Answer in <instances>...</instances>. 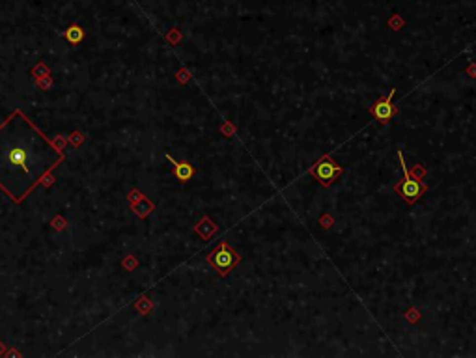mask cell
Here are the masks:
<instances>
[{
	"mask_svg": "<svg viewBox=\"0 0 476 358\" xmlns=\"http://www.w3.org/2000/svg\"><path fill=\"white\" fill-rule=\"evenodd\" d=\"M64 155L21 110L0 125V188L23 202Z\"/></svg>",
	"mask_w": 476,
	"mask_h": 358,
	"instance_id": "obj_1",
	"label": "cell"
},
{
	"mask_svg": "<svg viewBox=\"0 0 476 358\" xmlns=\"http://www.w3.org/2000/svg\"><path fill=\"white\" fill-rule=\"evenodd\" d=\"M398 159H400V164L401 168H403V179L394 187V190H396L407 204H415V202L420 200V196L424 194L426 190H428V187L422 185L418 179H415L411 176V172H409V168L405 166V162H403V153H401V151H398Z\"/></svg>",
	"mask_w": 476,
	"mask_h": 358,
	"instance_id": "obj_2",
	"label": "cell"
},
{
	"mask_svg": "<svg viewBox=\"0 0 476 358\" xmlns=\"http://www.w3.org/2000/svg\"><path fill=\"white\" fill-rule=\"evenodd\" d=\"M342 172H344V168H342L340 164H336L334 161H331L329 157L319 159V161L310 168V174H312L323 187H329L332 181H336V179L340 178Z\"/></svg>",
	"mask_w": 476,
	"mask_h": 358,
	"instance_id": "obj_3",
	"label": "cell"
},
{
	"mask_svg": "<svg viewBox=\"0 0 476 358\" xmlns=\"http://www.w3.org/2000/svg\"><path fill=\"white\" fill-rule=\"evenodd\" d=\"M239 259H241V257H239L234 250H230L226 243H221V247L209 256V263L221 274H226L232 267H236V265L239 263Z\"/></svg>",
	"mask_w": 476,
	"mask_h": 358,
	"instance_id": "obj_4",
	"label": "cell"
},
{
	"mask_svg": "<svg viewBox=\"0 0 476 358\" xmlns=\"http://www.w3.org/2000/svg\"><path fill=\"white\" fill-rule=\"evenodd\" d=\"M394 94H396V88H392L385 99H379V101L372 103L370 110H372V114H374V118L377 119V121L389 123V121L394 118V114H396L394 105H392V97H394Z\"/></svg>",
	"mask_w": 476,
	"mask_h": 358,
	"instance_id": "obj_5",
	"label": "cell"
},
{
	"mask_svg": "<svg viewBox=\"0 0 476 358\" xmlns=\"http://www.w3.org/2000/svg\"><path fill=\"white\" fill-rule=\"evenodd\" d=\"M168 161L176 166V168H174V174H176V178H178L179 181L185 183V181H189V179L195 176V166H191L189 162H176L172 157H168Z\"/></svg>",
	"mask_w": 476,
	"mask_h": 358,
	"instance_id": "obj_6",
	"label": "cell"
},
{
	"mask_svg": "<svg viewBox=\"0 0 476 358\" xmlns=\"http://www.w3.org/2000/svg\"><path fill=\"white\" fill-rule=\"evenodd\" d=\"M66 36H68V39H69V43H79L80 39H82V28L80 26H69L68 28V32H66Z\"/></svg>",
	"mask_w": 476,
	"mask_h": 358,
	"instance_id": "obj_7",
	"label": "cell"
}]
</instances>
